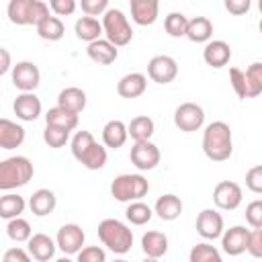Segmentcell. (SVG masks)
<instances>
[{
    "instance_id": "db71d44e",
    "label": "cell",
    "mask_w": 262,
    "mask_h": 262,
    "mask_svg": "<svg viewBox=\"0 0 262 262\" xmlns=\"http://www.w3.org/2000/svg\"><path fill=\"white\" fill-rule=\"evenodd\" d=\"M258 8H260V12H262V0H260V2H258Z\"/></svg>"
},
{
    "instance_id": "ac0fdd59",
    "label": "cell",
    "mask_w": 262,
    "mask_h": 262,
    "mask_svg": "<svg viewBox=\"0 0 262 262\" xmlns=\"http://www.w3.org/2000/svg\"><path fill=\"white\" fill-rule=\"evenodd\" d=\"M57 244L47 233H33V237L27 242V250L37 262H49L55 254Z\"/></svg>"
},
{
    "instance_id": "e575fe53",
    "label": "cell",
    "mask_w": 262,
    "mask_h": 262,
    "mask_svg": "<svg viewBox=\"0 0 262 262\" xmlns=\"http://www.w3.org/2000/svg\"><path fill=\"white\" fill-rule=\"evenodd\" d=\"M84 168H88V170H100V168H104V164H106V147L104 145H100V143H94L92 147H88L86 151H84V156L78 160Z\"/></svg>"
},
{
    "instance_id": "d590c367",
    "label": "cell",
    "mask_w": 262,
    "mask_h": 262,
    "mask_svg": "<svg viewBox=\"0 0 262 262\" xmlns=\"http://www.w3.org/2000/svg\"><path fill=\"white\" fill-rule=\"evenodd\" d=\"M188 20L186 14L182 12H170L166 18H164V29L170 37L174 39H180V37H186V31H188Z\"/></svg>"
},
{
    "instance_id": "3957f363",
    "label": "cell",
    "mask_w": 262,
    "mask_h": 262,
    "mask_svg": "<svg viewBox=\"0 0 262 262\" xmlns=\"http://www.w3.org/2000/svg\"><path fill=\"white\" fill-rule=\"evenodd\" d=\"M98 239L115 254H127L133 246V231L119 219H102L98 223Z\"/></svg>"
},
{
    "instance_id": "484cf974",
    "label": "cell",
    "mask_w": 262,
    "mask_h": 262,
    "mask_svg": "<svg viewBox=\"0 0 262 262\" xmlns=\"http://www.w3.org/2000/svg\"><path fill=\"white\" fill-rule=\"evenodd\" d=\"M141 250L147 258L160 260L168 252V235L162 231H147L141 235Z\"/></svg>"
},
{
    "instance_id": "ab89813d",
    "label": "cell",
    "mask_w": 262,
    "mask_h": 262,
    "mask_svg": "<svg viewBox=\"0 0 262 262\" xmlns=\"http://www.w3.org/2000/svg\"><path fill=\"white\" fill-rule=\"evenodd\" d=\"M43 141H45L49 147L59 149V147H63V145L70 141V131H63V129H57V127H49V125H45Z\"/></svg>"
},
{
    "instance_id": "681fc988",
    "label": "cell",
    "mask_w": 262,
    "mask_h": 262,
    "mask_svg": "<svg viewBox=\"0 0 262 262\" xmlns=\"http://www.w3.org/2000/svg\"><path fill=\"white\" fill-rule=\"evenodd\" d=\"M225 10L231 14H246L250 10V0H225Z\"/></svg>"
},
{
    "instance_id": "4316f807",
    "label": "cell",
    "mask_w": 262,
    "mask_h": 262,
    "mask_svg": "<svg viewBox=\"0 0 262 262\" xmlns=\"http://www.w3.org/2000/svg\"><path fill=\"white\" fill-rule=\"evenodd\" d=\"M55 205H57V199H55L53 190H49V188H39V190H35V192L31 194V199H29L31 213L37 215V217H45V215L53 213Z\"/></svg>"
},
{
    "instance_id": "7c38bea8",
    "label": "cell",
    "mask_w": 262,
    "mask_h": 262,
    "mask_svg": "<svg viewBox=\"0 0 262 262\" xmlns=\"http://www.w3.org/2000/svg\"><path fill=\"white\" fill-rule=\"evenodd\" d=\"M147 76L158 84H170L178 76V63L170 55H154L147 63Z\"/></svg>"
},
{
    "instance_id": "d4e9b609",
    "label": "cell",
    "mask_w": 262,
    "mask_h": 262,
    "mask_svg": "<svg viewBox=\"0 0 262 262\" xmlns=\"http://www.w3.org/2000/svg\"><path fill=\"white\" fill-rule=\"evenodd\" d=\"M86 53L98 66H108V63H113L119 57V49L111 41H106V39H98V41L90 43L88 49H86Z\"/></svg>"
},
{
    "instance_id": "603a6c76",
    "label": "cell",
    "mask_w": 262,
    "mask_h": 262,
    "mask_svg": "<svg viewBox=\"0 0 262 262\" xmlns=\"http://www.w3.org/2000/svg\"><path fill=\"white\" fill-rule=\"evenodd\" d=\"M23 141H25L23 125H18L10 119H0V147L2 149H14Z\"/></svg>"
},
{
    "instance_id": "7bdbcfd3",
    "label": "cell",
    "mask_w": 262,
    "mask_h": 262,
    "mask_svg": "<svg viewBox=\"0 0 262 262\" xmlns=\"http://www.w3.org/2000/svg\"><path fill=\"white\" fill-rule=\"evenodd\" d=\"M76 256V262H106V254L100 246H86Z\"/></svg>"
},
{
    "instance_id": "ba28073f",
    "label": "cell",
    "mask_w": 262,
    "mask_h": 262,
    "mask_svg": "<svg viewBox=\"0 0 262 262\" xmlns=\"http://www.w3.org/2000/svg\"><path fill=\"white\" fill-rule=\"evenodd\" d=\"M160 158H162V154H160L158 145L151 143V141H135L133 147H131V151H129L131 164L137 170H141V172L154 170L160 164Z\"/></svg>"
},
{
    "instance_id": "11a10c76",
    "label": "cell",
    "mask_w": 262,
    "mask_h": 262,
    "mask_svg": "<svg viewBox=\"0 0 262 262\" xmlns=\"http://www.w3.org/2000/svg\"><path fill=\"white\" fill-rule=\"evenodd\" d=\"M113 262H127V260H123V258H119V260H113Z\"/></svg>"
},
{
    "instance_id": "9a60e30c",
    "label": "cell",
    "mask_w": 262,
    "mask_h": 262,
    "mask_svg": "<svg viewBox=\"0 0 262 262\" xmlns=\"http://www.w3.org/2000/svg\"><path fill=\"white\" fill-rule=\"evenodd\" d=\"M12 111L20 121H35L41 115V100L35 92H20L14 98Z\"/></svg>"
},
{
    "instance_id": "d6a6232c",
    "label": "cell",
    "mask_w": 262,
    "mask_h": 262,
    "mask_svg": "<svg viewBox=\"0 0 262 262\" xmlns=\"http://www.w3.org/2000/svg\"><path fill=\"white\" fill-rule=\"evenodd\" d=\"M125 217L131 225H145L151 221L154 217V209L149 205H145L143 201H135V203H129L127 205V211H125Z\"/></svg>"
},
{
    "instance_id": "74e56055",
    "label": "cell",
    "mask_w": 262,
    "mask_h": 262,
    "mask_svg": "<svg viewBox=\"0 0 262 262\" xmlns=\"http://www.w3.org/2000/svg\"><path fill=\"white\" fill-rule=\"evenodd\" d=\"M246 84L248 98H256L262 94V61H254L246 68Z\"/></svg>"
},
{
    "instance_id": "f5cc1de1",
    "label": "cell",
    "mask_w": 262,
    "mask_h": 262,
    "mask_svg": "<svg viewBox=\"0 0 262 262\" xmlns=\"http://www.w3.org/2000/svg\"><path fill=\"white\" fill-rule=\"evenodd\" d=\"M143 262H158V260H156V258H145Z\"/></svg>"
},
{
    "instance_id": "f546056e",
    "label": "cell",
    "mask_w": 262,
    "mask_h": 262,
    "mask_svg": "<svg viewBox=\"0 0 262 262\" xmlns=\"http://www.w3.org/2000/svg\"><path fill=\"white\" fill-rule=\"evenodd\" d=\"M127 129H129V137L133 141H149L154 131H156V125H154V121L147 115H139V117L131 119Z\"/></svg>"
},
{
    "instance_id": "2e32d148",
    "label": "cell",
    "mask_w": 262,
    "mask_h": 262,
    "mask_svg": "<svg viewBox=\"0 0 262 262\" xmlns=\"http://www.w3.org/2000/svg\"><path fill=\"white\" fill-rule=\"evenodd\" d=\"M203 59H205L207 66H211L215 70L227 66L229 59H231V47H229V43H225L221 39L209 41L205 45V49H203Z\"/></svg>"
},
{
    "instance_id": "4dcf8cb0",
    "label": "cell",
    "mask_w": 262,
    "mask_h": 262,
    "mask_svg": "<svg viewBox=\"0 0 262 262\" xmlns=\"http://www.w3.org/2000/svg\"><path fill=\"white\" fill-rule=\"evenodd\" d=\"M25 207H27V203H25V199L20 194L6 192L0 199V217L6 219V221L16 219V217H20V213L25 211Z\"/></svg>"
},
{
    "instance_id": "4fadbf2b",
    "label": "cell",
    "mask_w": 262,
    "mask_h": 262,
    "mask_svg": "<svg viewBox=\"0 0 262 262\" xmlns=\"http://www.w3.org/2000/svg\"><path fill=\"white\" fill-rule=\"evenodd\" d=\"M196 233L205 239H217L223 235L225 227H223V217L221 213H217L215 209H203L196 217Z\"/></svg>"
},
{
    "instance_id": "52a82bcc",
    "label": "cell",
    "mask_w": 262,
    "mask_h": 262,
    "mask_svg": "<svg viewBox=\"0 0 262 262\" xmlns=\"http://www.w3.org/2000/svg\"><path fill=\"white\" fill-rule=\"evenodd\" d=\"M205 123V111L201 104L196 102H182L176 106L174 111V125L184 131V133H192L199 131Z\"/></svg>"
},
{
    "instance_id": "bcb514c9",
    "label": "cell",
    "mask_w": 262,
    "mask_h": 262,
    "mask_svg": "<svg viewBox=\"0 0 262 262\" xmlns=\"http://www.w3.org/2000/svg\"><path fill=\"white\" fill-rule=\"evenodd\" d=\"M76 2L74 0H49V8L53 10L55 16H70L76 10Z\"/></svg>"
},
{
    "instance_id": "9c48e42d",
    "label": "cell",
    "mask_w": 262,
    "mask_h": 262,
    "mask_svg": "<svg viewBox=\"0 0 262 262\" xmlns=\"http://www.w3.org/2000/svg\"><path fill=\"white\" fill-rule=\"evenodd\" d=\"M244 192L242 186L233 180H221L213 188V203L223 211H235L242 205Z\"/></svg>"
},
{
    "instance_id": "f907efd6",
    "label": "cell",
    "mask_w": 262,
    "mask_h": 262,
    "mask_svg": "<svg viewBox=\"0 0 262 262\" xmlns=\"http://www.w3.org/2000/svg\"><path fill=\"white\" fill-rule=\"evenodd\" d=\"M10 70V53L6 47H0V74H6Z\"/></svg>"
},
{
    "instance_id": "9f6ffc18",
    "label": "cell",
    "mask_w": 262,
    "mask_h": 262,
    "mask_svg": "<svg viewBox=\"0 0 262 262\" xmlns=\"http://www.w3.org/2000/svg\"><path fill=\"white\" fill-rule=\"evenodd\" d=\"M258 27H260V33H262V18H260V25Z\"/></svg>"
},
{
    "instance_id": "ffe728a7",
    "label": "cell",
    "mask_w": 262,
    "mask_h": 262,
    "mask_svg": "<svg viewBox=\"0 0 262 262\" xmlns=\"http://www.w3.org/2000/svg\"><path fill=\"white\" fill-rule=\"evenodd\" d=\"M86 102H88L86 92L78 86H68L57 94V106H61L74 115H80L86 108Z\"/></svg>"
},
{
    "instance_id": "277c9868",
    "label": "cell",
    "mask_w": 262,
    "mask_h": 262,
    "mask_svg": "<svg viewBox=\"0 0 262 262\" xmlns=\"http://www.w3.org/2000/svg\"><path fill=\"white\" fill-rule=\"evenodd\" d=\"M149 192V182L141 174H119L111 182V196L119 203L141 201Z\"/></svg>"
},
{
    "instance_id": "f6af8a7d",
    "label": "cell",
    "mask_w": 262,
    "mask_h": 262,
    "mask_svg": "<svg viewBox=\"0 0 262 262\" xmlns=\"http://www.w3.org/2000/svg\"><path fill=\"white\" fill-rule=\"evenodd\" d=\"M246 186L256 192V194H262V164L260 166H252L248 172H246Z\"/></svg>"
},
{
    "instance_id": "d6986e66",
    "label": "cell",
    "mask_w": 262,
    "mask_h": 262,
    "mask_svg": "<svg viewBox=\"0 0 262 262\" xmlns=\"http://www.w3.org/2000/svg\"><path fill=\"white\" fill-rule=\"evenodd\" d=\"M145 88H147V78L141 72L125 74L117 84V92L121 98H137L145 92Z\"/></svg>"
},
{
    "instance_id": "83f0119b",
    "label": "cell",
    "mask_w": 262,
    "mask_h": 262,
    "mask_svg": "<svg viewBox=\"0 0 262 262\" xmlns=\"http://www.w3.org/2000/svg\"><path fill=\"white\" fill-rule=\"evenodd\" d=\"M45 125L49 127H57L63 131H74L78 127V115L61 108V106H53L45 113Z\"/></svg>"
},
{
    "instance_id": "5bb4252c",
    "label": "cell",
    "mask_w": 262,
    "mask_h": 262,
    "mask_svg": "<svg viewBox=\"0 0 262 262\" xmlns=\"http://www.w3.org/2000/svg\"><path fill=\"white\" fill-rule=\"evenodd\" d=\"M248 239H250V229H246L244 225H233L223 231L221 248L229 256H239V254L248 252Z\"/></svg>"
},
{
    "instance_id": "c3c4849f",
    "label": "cell",
    "mask_w": 262,
    "mask_h": 262,
    "mask_svg": "<svg viewBox=\"0 0 262 262\" xmlns=\"http://www.w3.org/2000/svg\"><path fill=\"white\" fill-rule=\"evenodd\" d=\"M2 262H33V256L29 254V250L23 248H8L2 256Z\"/></svg>"
},
{
    "instance_id": "816d5d0a",
    "label": "cell",
    "mask_w": 262,
    "mask_h": 262,
    "mask_svg": "<svg viewBox=\"0 0 262 262\" xmlns=\"http://www.w3.org/2000/svg\"><path fill=\"white\" fill-rule=\"evenodd\" d=\"M53 262H74V260L68 258V256H63V258H57V260H53Z\"/></svg>"
},
{
    "instance_id": "f1b7e54d",
    "label": "cell",
    "mask_w": 262,
    "mask_h": 262,
    "mask_svg": "<svg viewBox=\"0 0 262 262\" xmlns=\"http://www.w3.org/2000/svg\"><path fill=\"white\" fill-rule=\"evenodd\" d=\"M213 37V23L207 16H194L188 20L186 39L192 43H209Z\"/></svg>"
},
{
    "instance_id": "44dd1931",
    "label": "cell",
    "mask_w": 262,
    "mask_h": 262,
    "mask_svg": "<svg viewBox=\"0 0 262 262\" xmlns=\"http://www.w3.org/2000/svg\"><path fill=\"white\" fill-rule=\"evenodd\" d=\"M127 137H129V129H127V125H125L123 121H119V119H113V121H108V123L102 127V143H104V147L119 149V147L125 145Z\"/></svg>"
},
{
    "instance_id": "7a4b0ae2",
    "label": "cell",
    "mask_w": 262,
    "mask_h": 262,
    "mask_svg": "<svg viewBox=\"0 0 262 262\" xmlns=\"http://www.w3.org/2000/svg\"><path fill=\"white\" fill-rule=\"evenodd\" d=\"M35 174L33 162L27 156H12L0 162V188L12 190L25 186Z\"/></svg>"
},
{
    "instance_id": "cb8c5ba5",
    "label": "cell",
    "mask_w": 262,
    "mask_h": 262,
    "mask_svg": "<svg viewBox=\"0 0 262 262\" xmlns=\"http://www.w3.org/2000/svg\"><path fill=\"white\" fill-rule=\"evenodd\" d=\"M74 31H76V37L86 41L88 45L102 39L100 35H104V29H102V23L94 16H80L74 25Z\"/></svg>"
},
{
    "instance_id": "f35d334b",
    "label": "cell",
    "mask_w": 262,
    "mask_h": 262,
    "mask_svg": "<svg viewBox=\"0 0 262 262\" xmlns=\"http://www.w3.org/2000/svg\"><path fill=\"white\" fill-rule=\"evenodd\" d=\"M94 143H96V139H94V135L90 131H84V129L76 131V135L72 137V154H74V158L80 160L84 156V151L88 147H92Z\"/></svg>"
},
{
    "instance_id": "60d3db41",
    "label": "cell",
    "mask_w": 262,
    "mask_h": 262,
    "mask_svg": "<svg viewBox=\"0 0 262 262\" xmlns=\"http://www.w3.org/2000/svg\"><path fill=\"white\" fill-rule=\"evenodd\" d=\"M229 82H231V88H233V92L237 94V98L246 100V98H248L246 72H244V70H239V68H231V70H229Z\"/></svg>"
},
{
    "instance_id": "1f68e13d",
    "label": "cell",
    "mask_w": 262,
    "mask_h": 262,
    "mask_svg": "<svg viewBox=\"0 0 262 262\" xmlns=\"http://www.w3.org/2000/svg\"><path fill=\"white\" fill-rule=\"evenodd\" d=\"M35 29H37V35L41 39H45V41H59L63 37V33H66V27H63L61 18L53 16V14L43 18Z\"/></svg>"
},
{
    "instance_id": "7dc6e473",
    "label": "cell",
    "mask_w": 262,
    "mask_h": 262,
    "mask_svg": "<svg viewBox=\"0 0 262 262\" xmlns=\"http://www.w3.org/2000/svg\"><path fill=\"white\" fill-rule=\"evenodd\" d=\"M248 254L254 258H262V229H252L248 239Z\"/></svg>"
},
{
    "instance_id": "7402d4cb",
    "label": "cell",
    "mask_w": 262,
    "mask_h": 262,
    "mask_svg": "<svg viewBox=\"0 0 262 262\" xmlns=\"http://www.w3.org/2000/svg\"><path fill=\"white\" fill-rule=\"evenodd\" d=\"M182 209H184V205H182L180 196H176V194H172V192L162 194V196L156 201V205H154V213H156L162 221H174V219H178L180 213H182Z\"/></svg>"
},
{
    "instance_id": "6da1fadb",
    "label": "cell",
    "mask_w": 262,
    "mask_h": 262,
    "mask_svg": "<svg viewBox=\"0 0 262 262\" xmlns=\"http://www.w3.org/2000/svg\"><path fill=\"white\" fill-rule=\"evenodd\" d=\"M203 151L213 162H225L233 154L231 129L225 121H213L203 131Z\"/></svg>"
},
{
    "instance_id": "30bf717a",
    "label": "cell",
    "mask_w": 262,
    "mask_h": 262,
    "mask_svg": "<svg viewBox=\"0 0 262 262\" xmlns=\"http://www.w3.org/2000/svg\"><path fill=\"white\" fill-rule=\"evenodd\" d=\"M84 239H86V233H84V229L78 223H66V225H61L57 229V235H55V244H57V248L66 256L78 254L84 248Z\"/></svg>"
},
{
    "instance_id": "ee69618b",
    "label": "cell",
    "mask_w": 262,
    "mask_h": 262,
    "mask_svg": "<svg viewBox=\"0 0 262 262\" xmlns=\"http://www.w3.org/2000/svg\"><path fill=\"white\" fill-rule=\"evenodd\" d=\"M80 8L86 16H98L108 10V0H82Z\"/></svg>"
},
{
    "instance_id": "836d02e7",
    "label": "cell",
    "mask_w": 262,
    "mask_h": 262,
    "mask_svg": "<svg viewBox=\"0 0 262 262\" xmlns=\"http://www.w3.org/2000/svg\"><path fill=\"white\" fill-rule=\"evenodd\" d=\"M188 262H223V258L215 246H211L209 242H201L190 248Z\"/></svg>"
},
{
    "instance_id": "8fae6325",
    "label": "cell",
    "mask_w": 262,
    "mask_h": 262,
    "mask_svg": "<svg viewBox=\"0 0 262 262\" xmlns=\"http://www.w3.org/2000/svg\"><path fill=\"white\" fill-rule=\"evenodd\" d=\"M12 84L20 92H35V88L41 84V72H39L37 63L18 61L12 68Z\"/></svg>"
},
{
    "instance_id": "5b68a950",
    "label": "cell",
    "mask_w": 262,
    "mask_h": 262,
    "mask_svg": "<svg viewBox=\"0 0 262 262\" xmlns=\"http://www.w3.org/2000/svg\"><path fill=\"white\" fill-rule=\"evenodd\" d=\"M8 18L14 25H39L49 14V4L41 0H10L8 2Z\"/></svg>"
},
{
    "instance_id": "e0dca14e",
    "label": "cell",
    "mask_w": 262,
    "mask_h": 262,
    "mask_svg": "<svg viewBox=\"0 0 262 262\" xmlns=\"http://www.w3.org/2000/svg\"><path fill=\"white\" fill-rule=\"evenodd\" d=\"M129 8H131L133 23H137L141 27L154 25L158 20V10H160L158 0H131Z\"/></svg>"
},
{
    "instance_id": "8992f818",
    "label": "cell",
    "mask_w": 262,
    "mask_h": 262,
    "mask_svg": "<svg viewBox=\"0 0 262 262\" xmlns=\"http://www.w3.org/2000/svg\"><path fill=\"white\" fill-rule=\"evenodd\" d=\"M102 29H104V39L111 41L115 47H125L133 39V29L119 8H108L102 14Z\"/></svg>"
},
{
    "instance_id": "b9f144b4",
    "label": "cell",
    "mask_w": 262,
    "mask_h": 262,
    "mask_svg": "<svg viewBox=\"0 0 262 262\" xmlns=\"http://www.w3.org/2000/svg\"><path fill=\"white\" fill-rule=\"evenodd\" d=\"M246 221L254 229H262V199L248 203L246 207Z\"/></svg>"
},
{
    "instance_id": "8d00e7d4",
    "label": "cell",
    "mask_w": 262,
    "mask_h": 262,
    "mask_svg": "<svg viewBox=\"0 0 262 262\" xmlns=\"http://www.w3.org/2000/svg\"><path fill=\"white\" fill-rule=\"evenodd\" d=\"M6 235L12 242H18L20 244V242H29L33 237V229H31V225H29L27 219L16 217V219H10L6 223Z\"/></svg>"
}]
</instances>
